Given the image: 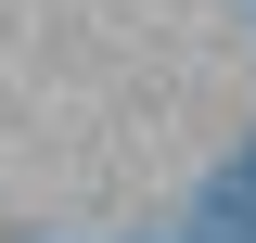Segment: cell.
<instances>
[{"mask_svg": "<svg viewBox=\"0 0 256 243\" xmlns=\"http://www.w3.org/2000/svg\"><path fill=\"white\" fill-rule=\"evenodd\" d=\"M244 230H256V166H244Z\"/></svg>", "mask_w": 256, "mask_h": 243, "instance_id": "6da1fadb", "label": "cell"}]
</instances>
